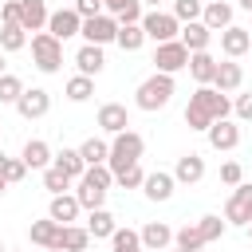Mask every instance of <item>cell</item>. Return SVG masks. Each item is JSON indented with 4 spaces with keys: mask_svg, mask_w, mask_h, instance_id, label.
Listing matches in <instances>:
<instances>
[{
    "mask_svg": "<svg viewBox=\"0 0 252 252\" xmlns=\"http://www.w3.org/2000/svg\"><path fill=\"white\" fill-rule=\"evenodd\" d=\"M138 236H142V248H146V252H161V248H169V244H173V228H169V224H161V220H150Z\"/></svg>",
    "mask_w": 252,
    "mask_h": 252,
    "instance_id": "22",
    "label": "cell"
},
{
    "mask_svg": "<svg viewBox=\"0 0 252 252\" xmlns=\"http://www.w3.org/2000/svg\"><path fill=\"white\" fill-rule=\"evenodd\" d=\"M173 91H177L173 75L154 71L150 79H142V83H138V91H134V106H138V110H146V114L165 110V106H169V98H173Z\"/></svg>",
    "mask_w": 252,
    "mask_h": 252,
    "instance_id": "2",
    "label": "cell"
},
{
    "mask_svg": "<svg viewBox=\"0 0 252 252\" xmlns=\"http://www.w3.org/2000/svg\"><path fill=\"white\" fill-rule=\"evenodd\" d=\"M232 102L228 94H220L213 83H201L193 94H189V106H185V126L189 130H209L217 118H228Z\"/></svg>",
    "mask_w": 252,
    "mask_h": 252,
    "instance_id": "1",
    "label": "cell"
},
{
    "mask_svg": "<svg viewBox=\"0 0 252 252\" xmlns=\"http://www.w3.org/2000/svg\"><path fill=\"white\" fill-rule=\"evenodd\" d=\"M16 110H20V118H43L47 110H51V94L43 91V87H32V91H24L20 98H16Z\"/></svg>",
    "mask_w": 252,
    "mask_h": 252,
    "instance_id": "9",
    "label": "cell"
},
{
    "mask_svg": "<svg viewBox=\"0 0 252 252\" xmlns=\"http://www.w3.org/2000/svg\"><path fill=\"white\" fill-rule=\"evenodd\" d=\"M173 248H189V252H201V248H205V240H201L197 224H181V228L173 232Z\"/></svg>",
    "mask_w": 252,
    "mask_h": 252,
    "instance_id": "37",
    "label": "cell"
},
{
    "mask_svg": "<svg viewBox=\"0 0 252 252\" xmlns=\"http://www.w3.org/2000/svg\"><path fill=\"white\" fill-rule=\"evenodd\" d=\"M106 154H110V142H106V138H87V142L79 146V158H83L87 165H106Z\"/></svg>",
    "mask_w": 252,
    "mask_h": 252,
    "instance_id": "30",
    "label": "cell"
},
{
    "mask_svg": "<svg viewBox=\"0 0 252 252\" xmlns=\"http://www.w3.org/2000/svg\"><path fill=\"white\" fill-rule=\"evenodd\" d=\"M201 0H173V16L181 20V24H189V20H201Z\"/></svg>",
    "mask_w": 252,
    "mask_h": 252,
    "instance_id": "39",
    "label": "cell"
},
{
    "mask_svg": "<svg viewBox=\"0 0 252 252\" xmlns=\"http://www.w3.org/2000/svg\"><path fill=\"white\" fill-rule=\"evenodd\" d=\"M224 228H228V220H220V217H213V213L197 220V232H201V240H205V244L220 240V236H224Z\"/></svg>",
    "mask_w": 252,
    "mask_h": 252,
    "instance_id": "36",
    "label": "cell"
},
{
    "mask_svg": "<svg viewBox=\"0 0 252 252\" xmlns=\"http://www.w3.org/2000/svg\"><path fill=\"white\" fill-rule=\"evenodd\" d=\"M24 94V83H20V75H0V102H12L16 106V98Z\"/></svg>",
    "mask_w": 252,
    "mask_h": 252,
    "instance_id": "38",
    "label": "cell"
},
{
    "mask_svg": "<svg viewBox=\"0 0 252 252\" xmlns=\"http://www.w3.org/2000/svg\"><path fill=\"white\" fill-rule=\"evenodd\" d=\"M59 232H63V224H59V220H51V217L32 220V228H28L32 244H39V248H55V252H59Z\"/></svg>",
    "mask_w": 252,
    "mask_h": 252,
    "instance_id": "18",
    "label": "cell"
},
{
    "mask_svg": "<svg viewBox=\"0 0 252 252\" xmlns=\"http://www.w3.org/2000/svg\"><path fill=\"white\" fill-rule=\"evenodd\" d=\"M142 4H154V8H158V4H161V0H142Z\"/></svg>",
    "mask_w": 252,
    "mask_h": 252,
    "instance_id": "49",
    "label": "cell"
},
{
    "mask_svg": "<svg viewBox=\"0 0 252 252\" xmlns=\"http://www.w3.org/2000/svg\"><path fill=\"white\" fill-rule=\"evenodd\" d=\"M32 63L43 75H55L63 67V39H55L51 32H35L32 35Z\"/></svg>",
    "mask_w": 252,
    "mask_h": 252,
    "instance_id": "4",
    "label": "cell"
},
{
    "mask_svg": "<svg viewBox=\"0 0 252 252\" xmlns=\"http://www.w3.org/2000/svg\"><path fill=\"white\" fill-rule=\"evenodd\" d=\"M248 240H252V220H248Z\"/></svg>",
    "mask_w": 252,
    "mask_h": 252,
    "instance_id": "50",
    "label": "cell"
},
{
    "mask_svg": "<svg viewBox=\"0 0 252 252\" xmlns=\"http://www.w3.org/2000/svg\"><path fill=\"white\" fill-rule=\"evenodd\" d=\"M114 228H118V224H114V217H110L106 209H91V217H87V232H91V240H110Z\"/></svg>",
    "mask_w": 252,
    "mask_h": 252,
    "instance_id": "27",
    "label": "cell"
},
{
    "mask_svg": "<svg viewBox=\"0 0 252 252\" xmlns=\"http://www.w3.org/2000/svg\"><path fill=\"white\" fill-rule=\"evenodd\" d=\"M201 24H205L209 32H224V28L232 24V4H224V0H209V4L201 8Z\"/></svg>",
    "mask_w": 252,
    "mask_h": 252,
    "instance_id": "20",
    "label": "cell"
},
{
    "mask_svg": "<svg viewBox=\"0 0 252 252\" xmlns=\"http://www.w3.org/2000/svg\"><path fill=\"white\" fill-rule=\"evenodd\" d=\"M240 83H244V67H240L236 59H224V63H217L213 87H217L220 94H228V91H240Z\"/></svg>",
    "mask_w": 252,
    "mask_h": 252,
    "instance_id": "16",
    "label": "cell"
},
{
    "mask_svg": "<svg viewBox=\"0 0 252 252\" xmlns=\"http://www.w3.org/2000/svg\"><path fill=\"white\" fill-rule=\"evenodd\" d=\"M232 110H236L240 122H252V94H240V98L232 102Z\"/></svg>",
    "mask_w": 252,
    "mask_h": 252,
    "instance_id": "45",
    "label": "cell"
},
{
    "mask_svg": "<svg viewBox=\"0 0 252 252\" xmlns=\"http://www.w3.org/2000/svg\"><path fill=\"white\" fill-rule=\"evenodd\" d=\"M248 39H252V28H248Z\"/></svg>",
    "mask_w": 252,
    "mask_h": 252,
    "instance_id": "53",
    "label": "cell"
},
{
    "mask_svg": "<svg viewBox=\"0 0 252 252\" xmlns=\"http://www.w3.org/2000/svg\"><path fill=\"white\" fill-rule=\"evenodd\" d=\"M75 67H79V75H98L102 67H106V55H102V47L98 43H83L79 51H75Z\"/></svg>",
    "mask_w": 252,
    "mask_h": 252,
    "instance_id": "21",
    "label": "cell"
},
{
    "mask_svg": "<svg viewBox=\"0 0 252 252\" xmlns=\"http://www.w3.org/2000/svg\"><path fill=\"white\" fill-rule=\"evenodd\" d=\"M220 181H224V185H240V181H244L240 161H224V165H220Z\"/></svg>",
    "mask_w": 252,
    "mask_h": 252,
    "instance_id": "42",
    "label": "cell"
},
{
    "mask_svg": "<svg viewBox=\"0 0 252 252\" xmlns=\"http://www.w3.org/2000/svg\"><path fill=\"white\" fill-rule=\"evenodd\" d=\"M224 220H228V224L248 228V220H252V181L232 185V197L224 201Z\"/></svg>",
    "mask_w": 252,
    "mask_h": 252,
    "instance_id": "7",
    "label": "cell"
},
{
    "mask_svg": "<svg viewBox=\"0 0 252 252\" xmlns=\"http://www.w3.org/2000/svg\"><path fill=\"white\" fill-rule=\"evenodd\" d=\"M110 252H146V248H142V236L134 228H114L110 232Z\"/></svg>",
    "mask_w": 252,
    "mask_h": 252,
    "instance_id": "32",
    "label": "cell"
},
{
    "mask_svg": "<svg viewBox=\"0 0 252 252\" xmlns=\"http://www.w3.org/2000/svg\"><path fill=\"white\" fill-rule=\"evenodd\" d=\"M79 28H83V16L75 8H59V12L47 16V32L55 39H71V35H79Z\"/></svg>",
    "mask_w": 252,
    "mask_h": 252,
    "instance_id": "10",
    "label": "cell"
},
{
    "mask_svg": "<svg viewBox=\"0 0 252 252\" xmlns=\"http://www.w3.org/2000/svg\"><path fill=\"white\" fill-rule=\"evenodd\" d=\"M154 67H158L161 75H177V71H185V67H189V47H185L181 39H165V43H158V47H154Z\"/></svg>",
    "mask_w": 252,
    "mask_h": 252,
    "instance_id": "6",
    "label": "cell"
},
{
    "mask_svg": "<svg viewBox=\"0 0 252 252\" xmlns=\"http://www.w3.org/2000/svg\"><path fill=\"white\" fill-rule=\"evenodd\" d=\"M20 47H28V32L20 24H4L0 28V51L8 55V51H20Z\"/></svg>",
    "mask_w": 252,
    "mask_h": 252,
    "instance_id": "33",
    "label": "cell"
},
{
    "mask_svg": "<svg viewBox=\"0 0 252 252\" xmlns=\"http://www.w3.org/2000/svg\"><path fill=\"white\" fill-rule=\"evenodd\" d=\"M20 158H24L28 169H47V165H51V146H47L43 138H28L24 150H20Z\"/></svg>",
    "mask_w": 252,
    "mask_h": 252,
    "instance_id": "23",
    "label": "cell"
},
{
    "mask_svg": "<svg viewBox=\"0 0 252 252\" xmlns=\"http://www.w3.org/2000/svg\"><path fill=\"white\" fill-rule=\"evenodd\" d=\"M75 12H79L83 20H91V16L102 12V0H75Z\"/></svg>",
    "mask_w": 252,
    "mask_h": 252,
    "instance_id": "44",
    "label": "cell"
},
{
    "mask_svg": "<svg viewBox=\"0 0 252 252\" xmlns=\"http://www.w3.org/2000/svg\"><path fill=\"white\" fill-rule=\"evenodd\" d=\"M173 252H189V248H173Z\"/></svg>",
    "mask_w": 252,
    "mask_h": 252,
    "instance_id": "51",
    "label": "cell"
},
{
    "mask_svg": "<svg viewBox=\"0 0 252 252\" xmlns=\"http://www.w3.org/2000/svg\"><path fill=\"white\" fill-rule=\"evenodd\" d=\"M201 4H209V0H201Z\"/></svg>",
    "mask_w": 252,
    "mask_h": 252,
    "instance_id": "54",
    "label": "cell"
},
{
    "mask_svg": "<svg viewBox=\"0 0 252 252\" xmlns=\"http://www.w3.org/2000/svg\"><path fill=\"white\" fill-rule=\"evenodd\" d=\"M205 134H209V146H213V150H236V146H240V126H236L232 118H217Z\"/></svg>",
    "mask_w": 252,
    "mask_h": 252,
    "instance_id": "11",
    "label": "cell"
},
{
    "mask_svg": "<svg viewBox=\"0 0 252 252\" xmlns=\"http://www.w3.org/2000/svg\"><path fill=\"white\" fill-rule=\"evenodd\" d=\"M0 4H4V0H0Z\"/></svg>",
    "mask_w": 252,
    "mask_h": 252,
    "instance_id": "55",
    "label": "cell"
},
{
    "mask_svg": "<svg viewBox=\"0 0 252 252\" xmlns=\"http://www.w3.org/2000/svg\"><path fill=\"white\" fill-rule=\"evenodd\" d=\"M142 177H146V173H142V165H126L122 173H114V181H118L122 189H142Z\"/></svg>",
    "mask_w": 252,
    "mask_h": 252,
    "instance_id": "40",
    "label": "cell"
},
{
    "mask_svg": "<svg viewBox=\"0 0 252 252\" xmlns=\"http://www.w3.org/2000/svg\"><path fill=\"white\" fill-rule=\"evenodd\" d=\"M0 252H4V240H0Z\"/></svg>",
    "mask_w": 252,
    "mask_h": 252,
    "instance_id": "52",
    "label": "cell"
},
{
    "mask_svg": "<svg viewBox=\"0 0 252 252\" xmlns=\"http://www.w3.org/2000/svg\"><path fill=\"white\" fill-rule=\"evenodd\" d=\"M173 189H177V181H173V173H165V169H154V173L142 177V193H146L150 201H169Z\"/></svg>",
    "mask_w": 252,
    "mask_h": 252,
    "instance_id": "14",
    "label": "cell"
},
{
    "mask_svg": "<svg viewBox=\"0 0 252 252\" xmlns=\"http://www.w3.org/2000/svg\"><path fill=\"white\" fill-rule=\"evenodd\" d=\"M4 189H8V181H4V169H0V197H4Z\"/></svg>",
    "mask_w": 252,
    "mask_h": 252,
    "instance_id": "46",
    "label": "cell"
},
{
    "mask_svg": "<svg viewBox=\"0 0 252 252\" xmlns=\"http://www.w3.org/2000/svg\"><path fill=\"white\" fill-rule=\"evenodd\" d=\"M24 177H28L24 158H8V161H4V181H8V185H16V181H24Z\"/></svg>",
    "mask_w": 252,
    "mask_h": 252,
    "instance_id": "41",
    "label": "cell"
},
{
    "mask_svg": "<svg viewBox=\"0 0 252 252\" xmlns=\"http://www.w3.org/2000/svg\"><path fill=\"white\" fill-rule=\"evenodd\" d=\"M79 35L87 39V43H114V35H118V20L110 16V12H98V16H91V20H83V28H79Z\"/></svg>",
    "mask_w": 252,
    "mask_h": 252,
    "instance_id": "8",
    "label": "cell"
},
{
    "mask_svg": "<svg viewBox=\"0 0 252 252\" xmlns=\"http://www.w3.org/2000/svg\"><path fill=\"white\" fill-rule=\"evenodd\" d=\"M63 91H67L71 102H87V98L94 94V79H91V75H75V79H67Z\"/></svg>",
    "mask_w": 252,
    "mask_h": 252,
    "instance_id": "34",
    "label": "cell"
},
{
    "mask_svg": "<svg viewBox=\"0 0 252 252\" xmlns=\"http://www.w3.org/2000/svg\"><path fill=\"white\" fill-rule=\"evenodd\" d=\"M240 8H244V12H252V0H240Z\"/></svg>",
    "mask_w": 252,
    "mask_h": 252,
    "instance_id": "47",
    "label": "cell"
},
{
    "mask_svg": "<svg viewBox=\"0 0 252 252\" xmlns=\"http://www.w3.org/2000/svg\"><path fill=\"white\" fill-rule=\"evenodd\" d=\"M98 130H102V134H122V130H130L126 106H122V102H102V106H98Z\"/></svg>",
    "mask_w": 252,
    "mask_h": 252,
    "instance_id": "13",
    "label": "cell"
},
{
    "mask_svg": "<svg viewBox=\"0 0 252 252\" xmlns=\"http://www.w3.org/2000/svg\"><path fill=\"white\" fill-rule=\"evenodd\" d=\"M201 177H205V158H201L197 150L181 154L177 165H173V181H177V185H197Z\"/></svg>",
    "mask_w": 252,
    "mask_h": 252,
    "instance_id": "12",
    "label": "cell"
},
{
    "mask_svg": "<svg viewBox=\"0 0 252 252\" xmlns=\"http://www.w3.org/2000/svg\"><path fill=\"white\" fill-rule=\"evenodd\" d=\"M47 4L43 0H20V28L24 32H43L47 28Z\"/></svg>",
    "mask_w": 252,
    "mask_h": 252,
    "instance_id": "19",
    "label": "cell"
},
{
    "mask_svg": "<svg viewBox=\"0 0 252 252\" xmlns=\"http://www.w3.org/2000/svg\"><path fill=\"white\" fill-rule=\"evenodd\" d=\"M114 43H118L122 51H138V47L146 43V32H142V24H118V35H114Z\"/></svg>",
    "mask_w": 252,
    "mask_h": 252,
    "instance_id": "31",
    "label": "cell"
},
{
    "mask_svg": "<svg viewBox=\"0 0 252 252\" xmlns=\"http://www.w3.org/2000/svg\"><path fill=\"white\" fill-rule=\"evenodd\" d=\"M83 213V205L75 201V193H55L51 205H47V217L59 220V224H75V217Z\"/></svg>",
    "mask_w": 252,
    "mask_h": 252,
    "instance_id": "17",
    "label": "cell"
},
{
    "mask_svg": "<svg viewBox=\"0 0 252 252\" xmlns=\"http://www.w3.org/2000/svg\"><path fill=\"white\" fill-rule=\"evenodd\" d=\"M0 20L4 24H20V0H4L0 4Z\"/></svg>",
    "mask_w": 252,
    "mask_h": 252,
    "instance_id": "43",
    "label": "cell"
},
{
    "mask_svg": "<svg viewBox=\"0 0 252 252\" xmlns=\"http://www.w3.org/2000/svg\"><path fill=\"white\" fill-rule=\"evenodd\" d=\"M71 185H75V181H71V177H67L59 165H47V169H43V189H47L51 197H55V193H67Z\"/></svg>",
    "mask_w": 252,
    "mask_h": 252,
    "instance_id": "35",
    "label": "cell"
},
{
    "mask_svg": "<svg viewBox=\"0 0 252 252\" xmlns=\"http://www.w3.org/2000/svg\"><path fill=\"white\" fill-rule=\"evenodd\" d=\"M142 32H146V39H154V43H165V39H177V32H181V20L173 16V12H146L142 20Z\"/></svg>",
    "mask_w": 252,
    "mask_h": 252,
    "instance_id": "5",
    "label": "cell"
},
{
    "mask_svg": "<svg viewBox=\"0 0 252 252\" xmlns=\"http://www.w3.org/2000/svg\"><path fill=\"white\" fill-rule=\"evenodd\" d=\"M0 75H4V51H0Z\"/></svg>",
    "mask_w": 252,
    "mask_h": 252,
    "instance_id": "48",
    "label": "cell"
},
{
    "mask_svg": "<svg viewBox=\"0 0 252 252\" xmlns=\"http://www.w3.org/2000/svg\"><path fill=\"white\" fill-rule=\"evenodd\" d=\"M146 154V138L138 130H122V134H110V154H106V165L110 173H122L126 165H138Z\"/></svg>",
    "mask_w": 252,
    "mask_h": 252,
    "instance_id": "3",
    "label": "cell"
},
{
    "mask_svg": "<svg viewBox=\"0 0 252 252\" xmlns=\"http://www.w3.org/2000/svg\"><path fill=\"white\" fill-rule=\"evenodd\" d=\"M51 165H59L71 181H79V177H83V169H87V161L79 158V150H67V146H63L59 154H51Z\"/></svg>",
    "mask_w": 252,
    "mask_h": 252,
    "instance_id": "26",
    "label": "cell"
},
{
    "mask_svg": "<svg viewBox=\"0 0 252 252\" xmlns=\"http://www.w3.org/2000/svg\"><path fill=\"white\" fill-rule=\"evenodd\" d=\"M220 51H224L228 59H240L244 51H252V39H248V28H236V24H228V28L220 32Z\"/></svg>",
    "mask_w": 252,
    "mask_h": 252,
    "instance_id": "15",
    "label": "cell"
},
{
    "mask_svg": "<svg viewBox=\"0 0 252 252\" xmlns=\"http://www.w3.org/2000/svg\"><path fill=\"white\" fill-rule=\"evenodd\" d=\"M177 39H181L189 51H209V39H213V32H209L201 20H189V24L177 32Z\"/></svg>",
    "mask_w": 252,
    "mask_h": 252,
    "instance_id": "24",
    "label": "cell"
},
{
    "mask_svg": "<svg viewBox=\"0 0 252 252\" xmlns=\"http://www.w3.org/2000/svg\"><path fill=\"white\" fill-rule=\"evenodd\" d=\"M75 201L91 213V209H102V201H106V189H98V185H91V181H75Z\"/></svg>",
    "mask_w": 252,
    "mask_h": 252,
    "instance_id": "28",
    "label": "cell"
},
{
    "mask_svg": "<svg viewBox=\"0 0 252 252\" xmlns=\"http://www.w3.org/2000/svg\"><path fill=\"white\" fill-rule=\"evenodd\" d=\"M189 75L197 79V87H201V83H213V75H217V59H213L209 51H189Z\"/></svg>",
    "mask_w": 252,
    "mask_h": 252,
    "instance_id": "25",
    "label": "cell"
},
{
    "mask_svg": "<svg viewBox=\"0 0 252 252\" xmlns=\"http://www.w3.org/2000/svg\"><path fill=\"white\" fill-rule=\"evenodd\" d=\"M87 244H91L87 224H63V232H59V248H67V252H83Z\"/></svg>",
    "mask_w": 252,
    "mask_h": 252,
    "instance_id": "29",
    "label": "cell"
}]
</instances>
